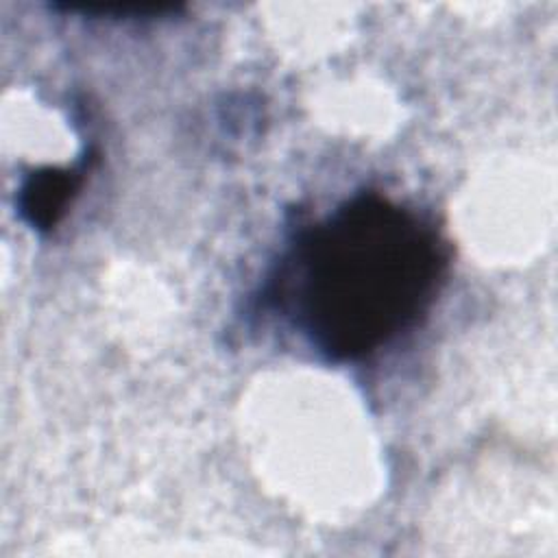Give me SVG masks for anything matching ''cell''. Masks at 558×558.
Here are the masks:
<instances>
[{
  "mask_svg": "<svg viewBox=\"0 0 558 558\" xmlns=\"http://www.w3.org/2000/svg\"><path fill=\"white\" fill-rule=\"evenodd\" d=\"M447 246L416 211L362 192L292 244L272 301L333 362L377 353L432 307Z\"/></svg>",
  "mask_w": 558,
  "mask_h": 558,
  "instance_id": "1",
  "label": "cell"
},
{
  "mask_svg": "<svg viewBox=\"0 0 558 558\" xmlns=\"http://www.w3.org/2000/svg\"><path fill=\"white\" fill-rule=\"evenodd\" d=\"M87 163L33 170L17 190V211L37 231H50L85 183Z\"/></svg>",
  "mask_w": 558,
  "mask_h": 558,
  "instance_id": "2",
  "label": "cell"
}]
</instances>
